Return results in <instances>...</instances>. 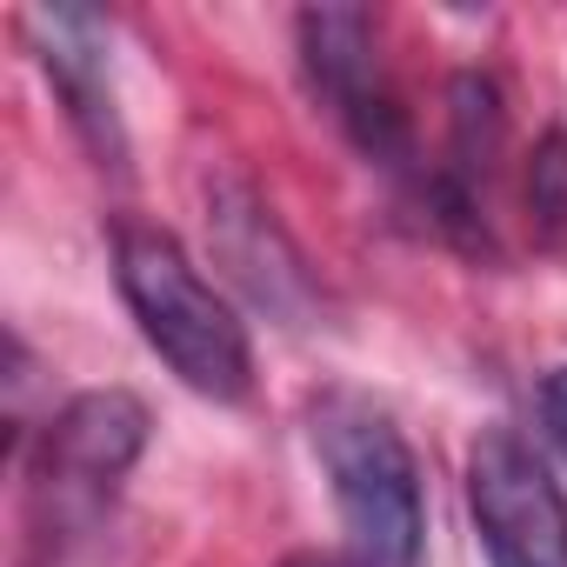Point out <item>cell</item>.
Returning <instances> with one entry per match:
<instances>
[{"label": "cell", "instance_id": "3", "mask_svg": "<svg viewBox=\"0 0 567 567\" xmlns=\"http://www.w3.org/2000/svg\"><path fill=\"white\" fill-rule=\"evenodd\" d=\"M467 514L487 567H567V494L514 427H481L467 447Z\"/></svg>", "mask_w": 567, "mask_h": 567}, {"label": "cell", "instance_id": "6", "mask_svg": "<svg viewBox=\"0 0 567 567\" xmlns=\"http://www.w3.org/2000/svg\"><path fill=\"white\" fill-rule=\"evenodd\" d=\"M34 28L48 34L41 41V68L54 74L74 127L87 134V147L121 167L127 161V141H121V114H114V81H107V54H101V21L87 8H61V14H34Z\"/></svg>", "mask_w": 567, "mask_h": 567}, {"label": "cell", "instance_id": "1", "mask_svg": "<svg viewBox=\"0 0 567 567\" xmlns=\"http://www.w3.org/2000/svg\"><path fill=\"white\" fill-rule=\"evenodd\" d=\"M114 280H121V301L141 321L147 348L194 394H207V401H240L247 394V381H254L247 328L167 227L121 220L114 227Z\"/></svg>", "mask_w": 567, "mask_h": 567}, {"label": "cell", "instance_id": "2", "mask_svg": "<svg viewBox=\"0 0 567 567\" xmlns=\"http://www.w3.org/2000/svg\"><path fill=\"white\" fill-rule=\"evenodd\" d=\"M315 447L341 507L348 567H421L427 554L421 461L394 427V414L361 394H328L315 408Z\"/></svg>", "mask_w": 567, "mask_h": 567}, {"label": "cell", "instance_id": "8", "mask_svg": "<svg viewBox=\"0 0 567 567\" xmlns=\"http://www.w3.org/2000/svg\"><path fill=\"white\" fill-rule=\"evenodd\" d=\"M540 421H547L554 441L567 447V368H554V374L540 381Z\"/></svg>", "mask_w": 567, "mask_h": 567}, {"label": "cell", "instance_id": "4", "mask_svg": "<svg viewBox=\"0 0 567 567\" xmlns=\"http://www.w3.org/2000/svg\"><path fill=\"white\" fill-rule=\"evenodd\" d=\"M301 54H308L315 87L348 121V134L374 161H401L408 127H401V107H394L381 61H374V21L361 8H308L301 14Z\"/></svg>", "mask_w": 567, "mask_h": 567}, {"label": "cell", "instance_id": "5", "mask_svg": "<svg viewBox=\"0 0 567 567\" xmlns=\"http://www.w3.org/2000/svg\"><path fill=\"white\" fill-rule=\"evenodd\" d=\"M141 447H147V408L127 388H94V394L68 401L61 421L48 427V441H41V487L54 501H87L94 507L134 467Z\"/></svg>", "mask_w": 567, "mask_h": 567}, {"label": "cell", "instance_id": "7", "mask_svg": "<svg viewBox=\"0 0 567 567\" xmlns=\"http://www.w3.org/2000/svg\"><path fill=\"white\" fill-rule=\"evenodd\" d=\"M527 207L547 234L567 227V134H547L534 147V167H527Z\"/></svg>", "mask_w": 567, "mask_h": 567}]
</instances>
